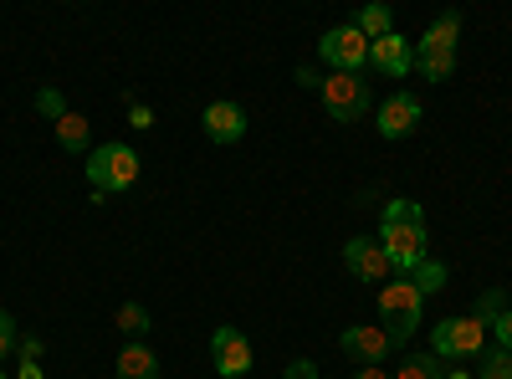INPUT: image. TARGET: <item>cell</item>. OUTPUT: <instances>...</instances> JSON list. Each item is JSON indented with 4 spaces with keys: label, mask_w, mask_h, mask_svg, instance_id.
Returning <instances> with one entry per match:
<instances>
[{
    "label": "cell",
    "mask_w": 512,
    "mask_h": 379,
    "mask_svg": "<svg viewBox=\"0 0 512 379\" xmlns=\"http://www.w3.org/2000/svg\"><path fill=\"white\" fill-rule=\"evenodd\" d=\"M379 246H384V257H390V267L400 277H410L431 251H425V210L415 200H390L384 205V216H379Z\"/></svg>",
    "instance_id": "1"
},
{
    "label": "cell",
    "mask_w": 512,
    "mask_h": 379,
    "mask_svg": "<svg viewBox=\"0 0 512 379\" xmlns=\"http://www.w3.org/2000/svg\"><path fill=\"white\" fill-rule=\"evenodd\" d=\"M134 185H139V154L128 149V144H98L88 154V190L98 200L123 195V190H134Z\"/></svg>",
    "instance_id": "2"
},
{
    "label": "cell",
    "mask_w": 512,
    "mask_h": 379,
    "mask_svg": "<svg viewBox=\"0 0 512 379\" xmlns=\"http://www.w3.org/2000/svg\"><path fill=\"white\" fill-rule=\"evenodd\" d=\"M420 308H425V298H420V287L410 277H390L379 287V323H384L395 349L410 344V333L420 328Z\"/></svg>",
    "instance_id": "3"
},
{
    "label": "cell",
    "mask_w": 512,
    "mask_h": 379,
    "mask_svg": "<svg viewBox=\"0 0 512 379\" xmlns=\"http://www.w3.org/2000/svg\"><path fill=\"white\" fill-rule=\"evenodd\" d=\"M318 98H323V113H328L333 123H359V118L374 108L369 82H364L359 72H328L323 88H318Z\"/></svg>",
    "instance_id": "4"
},
{
    "label": "cell",
    "mask_w": 512,
    "mask_h": 379,
    "mask_svg": "<svg viewBox=\"0 0 512 379\" xmlns=\"http://www.w3.org/2000/svg\"><path fill=\"white\" fill-rule=\"evenodd\" d=\"M487 349V328L466 313V318H441L431 328V354L436 359H477Z\"/></svg>",
    "instance_id": "5"
},
{
    "label": "cell",
    "mask_w": 512,
    "mask_h": 379,
    "mask_svg": "<svg viewBox=\"0 0 512 379\" xmlns=\"http://www.w3.org/2000/svg\"><path fill=\"white\" fill-rule=\"evenodd\" d=\"M318 57L333 67V72H364L369 67V41L364 31L349 21V26H328L318 36Z\"/></svg>",
    "instance_id": "6"
},
{
    "label": "cell",
    "mask_w": 512,
    "mask_h": 379,
    "mask_svg": "<svg viewBox=\"0 0 512 379\" xmlns=\"http://www.w3.org/2000/svg\"><path fill=\"white\" fill-rule=\"evenodd\" d=\"M210 364H216L221 379H241V374L256 364V349H251V339H246L241 328L226 323V328L210 333Z\"/></svg>",
    "instance_id": "7"
},
{
    "label": "cell",
    "mask_w": 512,
    "mask_h": 379,
    "mask_svg": "<svg viewBox=\"0 0 512 379\" xmlns=\"http://www.w3.org/2000/svg\"><path fill=\"white\" fill-rule=\"evenodd\" d=\"M344 267H349L359 282H379V287L395 277L390 257H384V246H379V236H349V241H344Z\"/></svg>",
    "instance_id": "8"
},
{
    "label": "cell",
    "mask_w": 512,
    "mask_h": 379,
    "mask_svg": "<svg viewBox=\"0 0 512 379\" xmlns=\"http://www.w3.org/2000/svg\"><path fill=\"white\" fill-rule=\"evenodd\" d=\"M420 129V98L415 93H390L379 103V139H390V144H400V139H410Z\"/></svg>",
    "instance_id": "9"
},
{
    "label": "cell",
    "mask_w": 512,
    "mask_h": 379,
    "mask_svg": "<svg viewBox=\"0 0 512 379\" xmlns=\"http://www.w3.org/2000/svg\"><path fill=\"white\" fill-rule=\"evenodd\" d=\"M338 349H344V354L364 369V364H384L395 344H390V333H384V328H374V323H354V328L338 333Z\"/></svg>",
    "instance_id": "10"
},
{
    "label": "cell",
    "mask_w": 512,
    "mask_h": 379,
    "mask_svg": "<svg viewBox=\"0 0 512 379\" xmlns=\"http://www.w3.org/2000/svg\"><path fill=\"white\" fill-rule=\"evenodd\" d=\"M200 129H205L210 144H241V139H246V108H241V103H226V98L205 103Z\"/></svg>",
    "instance_id": "11"
},
{
    "label": "cell",
    "mask_w": 512,
    "mask_h": 379,
    "mask_svg": "<svg viewBox=\"0 0 512 379\" xmlns=\"http://www.w3.org/2000/svg\"><path fill=\"white\" fill-rule=\"evenodd\" d=\"M369 67H379L384 77H410L415 72V41L400 36V31L369 41Z\"/></svg>",
    "instance_id": "12"
},
{
    "label": "cell",
    "mask_w": 512,
    "mask_h": 379,
    "mask_svg": "<svg viewBox=\"0 0 512 379\" xmlns=\"http://www.w3.org/2000/svg\"><path fill=\"white\" fill-rule=\"evenodd\" d=\"M118 379H159V359L149 344H123L118 349Z\"/></svg>",
    "instance_id": "13"
},
{
    "label": "cell",
    "mask_w": 512,
    "mask_h": 379,
    "mask_svg": "<svg viewBox=\"0 0 512 379\" xmlns=\"http://www.w3.org/2000/svg\"><path fill=\"white\" fill-rule=\"evenodd\" d=\"M456 41H461V11H446V16H436L431 31L420 36L415 52H456Z\"/></svg>",
    "instance_id": "14"
},
{
    "label": "cell",
    "mask_w": 512,
    "mask_h": 379,
    "mask_svg": "<svg viewBox=\"0 0 512 379\" xmlns=\"http://www.w3.org/2000/svg\"><path fill=\"white\" fill-rule=\"evenodd\" d=\"M118 333L128 344H144L149 339V308L144 303H118Z\"/></svg>",
    "instance_id": "15"
},
{
    "label": "cell",
    "mask_w": 512,
    "mask_h": 379,
    "mask_svg": "<svg viewBox=\"0 0 512 379\" xmlns=\"http://www.w3.org/2000/svg\"><path fill=\"white\" fill-rule=\"evenodd\" d=\"M52 129H57V144L67 154H88V118L82 113H67L62 123H52Z\"/></svg>",
    "instance_id": "16"
},
{
    "label": "cell",
    "mask_w": 512,
    "mask_h": 379,
    "mask_svg": "<svg viewBox=\"0 0 512 379\" xmlns=\"http://www.w3.org/2000/svg\"><path fill=\"white\" fill-rule=\"evenodd\" d=\"M354 26L364 31V41H379V36H390V31H395V11H390V6H364Z\"/></svg>",
    "instance_id": "17"
},
{
    "label": "cell",
    "mask_w": 512,
    "mask_h": 379,
    "mask_svg": "<svg viewBox=\"0 0 512 379\" xmlns=\"http://www.w3.org/2000/svg\"><path fill=\"white\" fill-rule=\"evenodd\" d=\"M415 72L425 82H446L456 72V52H415Z\"/></svg>",
    "instance_id": "18"
},
{
    "label": "cell",
    "mask_w": 512,
    "mask_h": 379,
    "mask_svg": "<svg viewBox=\"0 0 512 379\" xmlns=\"http://www.w3.org/2000/svg\"><path fill=\"white\" fill-rule=\"evenodd\" d=\"M410 282L420 287V298H431V292H441V287H446V267L425 257V262H420V267L410 272Z\"/></svg>",
    "instance_id": "19"
},
{
    "label": "cell",
    "mask_w": 512,
    "mask_h": 379,
    "mask_svg": "<svg viewBox=\"0 0 512 379\" xmlns=\"http://www.w3.org/2000/svg\"><path fill=\"white\" fill-rule=\"evenodd\" d=\"M477 359H482V374H477V379H512V354H507V349L492 344V349H482Z\"/></svg>",
    "instance_id": "20"
},
{
    "label": "cell",
    "mask_w": 512,
    "mask_h": 379,
    "mask_svg": "<svg viewBox=\"0 0 512 379\" xmlns=\"http://www.w3.org/2000/svg\"><path fill=\"white\" fill-rule=\"evenodd\" d=\"M395 379H441V359L436 354H410Z\"/></svg>",
    "instance_id": "21"
},
{
    "label": "cell",
    "mask_w": 512,
    "mask_h": 379,
    "mask_svg": "<svg viewBox=\"0 0 512 379\" xmlns=\"http://www.w3.org/2000/svg\"><path fill=\"white\" fill-rule=\"evenodd\" d=\"M36 113H41V118H52V123H62L72 108H67L62 88H41V93H36Z\"/></svg>",
    "instance_id": "22"
},
{
    "label": "cell",
    "mask_w": 512,
    "mask_h": 379,
    "mask_svg": "<svg viewBox=\"0 0 512 379\" xmlns=\"http://www.w3.org/2000/svg\"><path fill=\"white\" fill-rule=\"evenodd\" d=\"M16 349H21V328H16V318L6 308H0V364H6Z\"/></svg>",
    "instance_id": "23"
},
{
    "label": "cell",
    "mask_w": 512,
    "mask_h": 379,
    "mask_svg": "<svg viewBox=\"0 0 512 379\" xmlns=\"http://www.w3.org/2000/svg\"><path fill=\"white\" fill-rule=\"evenodd\" d=\"M487 333L497 339V349H507V354H512V308H502V313L487 323Z\"/></svg>",
    "instance_id": "24"
},
{
    "label": "cell",
    "mask_w": 512,
    "mask_h": 379,
    "mask_svg": "<svg viewBox=\"0 0 512 379\" xmlns=\"http://www.w3.org/2000/svg\"><path fill=\"white\" fill-rule=\"evenodd\" d=\"M128 123H134V129H154V108L139 103V98H128Z\"/></svg>",
    "instance_id": "25"
},
{
    "label": "cell",
    "mask_w": 512,
    "mask_h": 379,
    "mask_svg": "<svg viewBox=\"0 0 512 379\" xmlns=\"http://www.w3.org/2000/svg\"><path fill=\"white\" fill-rule=\"evenodd\" d=\"M282 379H323V374H318V364H313V359H292V364L282 369Z\"/></svg>",
    "instance_id": "26"
},
{
    "label": "cell",
    "mask_w": 512,
    "mask_h": 379,
    "mask_svg": "<svg viewBox=\"0 0 512 379\" xmlns=\"http://www.w3.org/2000/svg\"><path fill=\"white\" fill-rule=\"evenodd\" d=\"M297 88H323V77L313 67H297Z\"/></svg>",
    "instance_id": "27"
},
{
    "label": "cell",
    "mask_w": 512,
    "mask_h": 379,
    "mask_svg": "<svg viewBox=\"0 0 512 379\" xmlns=\"http://www.w3.org/2000/svg\"><path fill=\"white\" fill-rule=\"evenodd\" d=\"M354 379H390V374H384V364H364Z\"/></svg>",
    "instance_id": "28"
},
{
    "label": "cell",
    "mask_w": 512,
    "mask_h": 379,
    "mask_svg": "<svg viewBox=\"0 0 512 379\" xmlns=\"http://www.w3.org/2000/svg\"><path fill=\"white\" fill-rule=\"evenodd\" d=\"M16 379H47V374H41V364H21V369H16Z\"/></svg>",
    "instance_id": "29"
},
{
    "label": "cell",
    "mask_w": 512,
    "mask_h": 379,
    "mask_svg": "<svg viewBox=\"0 0 512 379\" xmlns=\"http://www.w3.org/2000/svg\"><path fill=\"white\" fill-rule=\"evenodd\" d=\"M446 379H472V374H461V369H451V374H446Z\"/></svg>",
    "instance_id": "30"
},
{
    "label": "cell",
    "mask_w": 512,
    "mask_h": 379,
    "mask_svg": "<svg viewBox=\"0 0 512 379\" xmlns=\"http://www.w3.org/2000/svg\"><path fill=\"white\" fill-rule=\"evenodd\" d=\"M0 379H11V374H6V369H0Z\"/></svg>",
    "instance_id": "31"
}]
</instances>
